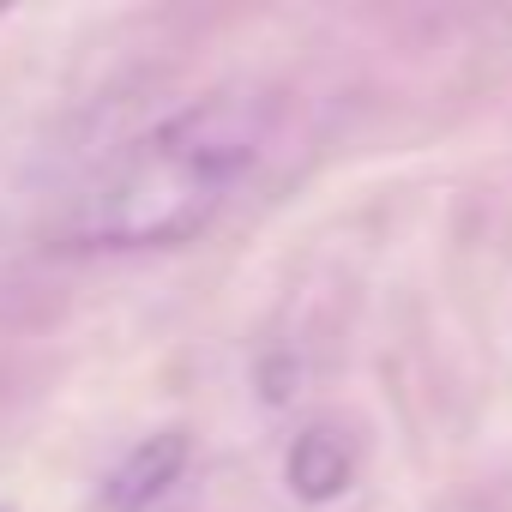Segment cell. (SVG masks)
<instances>
[{
  "label": "cell",
  "mask_w": 512,
  "mask_h": 512,
  "mask_svg": "<svg viewBox=\"0 0 512 512\" xmlns=\"http://www.w3.org/2000/svg\"><path fill=\"white\" fill-rule=\"evenodd\" d=\"M284 476H290V494H296V500H308V506L338 500V494L350 488V476H356L350 440H344L338 428H326V422L302 428V434H296V446H290V458H284Z\"/></svg>",
  "instance_id": "3957f363"
},
{
  "label": "cell",
  "mask_w": 512,
  "mask_h": 512,
  "mask_svg": "<svg viewBox=\"0 0 512 512\" xmlns=\"http://www.w3.org/2000/svg\"><path fill=\"white\" fill-rule=\"evenodd\" d=\"M272 109L247 91H211L133 139L61 217L67 247H175L193 241L223 193L266 151Z\"/></svg>",
  "instance_id": "6da1fadb"
},
{
  "label": "cell",
  "mask_w": 512,
  "mask_h": 512,
  "mask_svg": "<svg viewBox=\"0 0 512 512\" xmlns=\"http://www.w3.org/2000/svg\"><path fill=\"white\" fill-rule=\"evenodd\" d=\"M181 470H187V434H181V428L145 434V440L109 470L103 500H109V512H145V506H157V500L175 488Z\"/></svg>",
  "instance_id": "7a4b0ae2"
}]
</instances>
